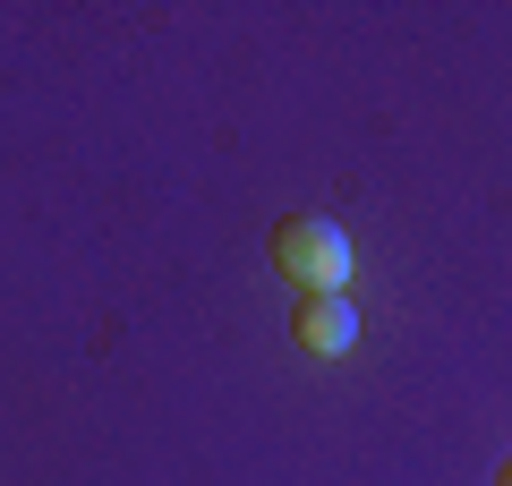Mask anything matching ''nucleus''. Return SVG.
Returning <instances> with one entry per match:
<instances>
[{
    "mask_svg": "<svg viewBox=\"0 0 512 486\" xmlns=\"http://www.w3.org/2000/svg\"><path fill=\"white\" fill-rule=\"evenodd\" d=\"M291 333H299V350H308V359H342V350L359 342V307H350V290H325V299H299Z\"/></svg>",
    "mask_w": 512,
    "mask_h": 486,
    "instance_id": "2",
    "label": "nucleus"
},
{
    "mask_svg": "<svg viewBox=\"0 0 512 486\" xmlns=\"http://www.w3.org/2000/svg\"><path fill=\"white\" fill-rule=\"evenodd\" d=\"M495 486H512V461H504V478H495Z\"/></svg>",
    "mask_w": 512,
    "mask_h": 486,
    "instance_id": "3",
    "label": "nucleus"
},
{
    "mask_svg": "<svg viewBox=\"0 0 512 486\" xmlns=\"http://www.w3.org/2000/svg\"><path fill=\"white\" fill-rule=\"evenodd\" d=\"M274 265L299 282V299H325V290H350V231L333 214H291L274 231Z\"/></svg>",
    "mask_w": 512,
    "mask_h": 486,
    "instance_id": "1",
    "label": "nucleus"
}]
</instances>
